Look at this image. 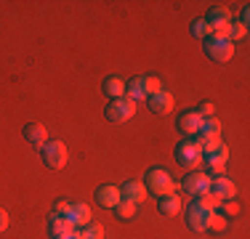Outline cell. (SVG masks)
Wrapping results in <instances>:
<instances>
[{
	"label": "cell",
	"instance_id": "8",
	"mask_svg": "<svg viewBox=\"0 0 250 239\" xmlns=\"http://www.w3.org/2000/svg\"><path fill=\"white\" fill-rule=\"evenodd\" d=\"M210 194H216L221 202L234 199V197H237V186H234V181H229L226 176H216V178H210Z\"/></svg>",
	"mask_w": 250,
	"mask_h": 239
},
{
	"label": "cell",
	"instance_id": "27",
	"mask_svg": "<svg viewBox=\"0 0 250 239\" xmlns=\"http://www.w3.org/2000/svg\"><path fill=\"white\" fill-rule=\"evenodd\" d=\"M245 35H248V27H245V24L231 21V27H229V43H237V40H242Z\"/></svg>",
	"mask_w": 250,
	"mask_h": 239
},
{
	"label": "cell",
	"instance_id": "22",
	"mask_svg": "<svg viewBox=\"0 0 250 239\" xmlns=\"http://www.w3.org/2000/svg\"><path fill=\"white\" fill-rule=\"evenodd\" d=\"M136 210H139V205H136V202H128V199H120L115 205V215L120 220H133L136 218Z\"/></svg>",
	"mask_w": 250,
	"mask_h": 239
},
{
	"label": "cell",
	"instance_id": "24",
	"mask_svg": "<svg viewBox=\"0 0 250 239\" xmlns=\"http://www.w3.org/2000/svg\"><path fill=\"white\" fill-rule=\"evenodd\" d=\"M208 229H213V231H226V215L221 213H210V218H208Z\"/></svg>",
	"mask_w": 250,
	"mask_h": 239
},
{
	"label": "cell",
	"instance_id": "20",
	"mask_svg": "<svg viewBox=\"0 0 250 239\" xmlns=\"http://www.w3.org/2000/svg\"><path fill=\"white\" fill-rule=\"evenodd\" d=\"M197 136H202V139H221V122H218L216 117H208L202 120Z\"/></svg>",
	"mask_w": 250,
	"mask_h": 239
},
{
	"label": "cell",
	"instance_id": "31",
	"mask_svg": "<svg viewBox=\"0 0 250 239\" xmlns=\"http://www.w3.org/2000/svg\"><path fill=\"white\" fill-rule=\"evenodd\" d=\"M5 229H8V213H5L3 207H0V234H3Z\"/></svg>",
	"mask_w": 250,
	"mask_h": 239
},
{
	"label": "cell",
	"instance_id": "18",
	"mask_svg": "<svg viewBox=\"0 0 250 239\" xmlns=\"http://www.w3.org/2000/svg\"><path fill=\"white\" fill-rule=\"evenodd\" d=\"M69 231H75V226L69 223L67 218H62V215H51V220H48V237L51 239L64 237V234H69Z\"/></svg>",
	"mask_w": 250,
	"mask_h": 239
},
{
	"label": "cell",
	"instance_id": "29",
	"mask_svg": "<svg viewBox=\"0 0 250 239\" xmlns=\"http://www.w3.org/2000/svg\"><path fill=\"white\" fill-rule=\"evenodd\" d=\"M218 210H224L221 215H237L240 213V205H237V199H226V202H221Z\"/></svg>",
	"mask_w": 250,
	"mask_h": 239
},
{
	"label": "cell",
	"instance_id": "4",
	"mask_svg": "<svg viewBox=\"0 0 250 239\" xmlns=\"http://www.w3.org/2000/svg\"><path fill=\"white\" fill-rule=\"evenodd\" d=\"M104 115L109 122H128L130 117L136 115V101H130L128 96H123V99H115L106 104Z\"/></svg>",
	"mask_w": 250,
	"mask_h": 239
},
{
	"label": "cell",
	"instance_id": "16",
	"mask_svg": "<svg viewBox=\"0 0 250 239\" xmlns=\"http://www.w3.org/2000/svg\"><path fill=\"white\" fill-rule=\"evenodd\" d=\"M208 218H210V213L194 210V207L189 205V210H187V226H189L192 231H197V234H202V231H208Z\"/></svg>",
	"mask_w": 250,
	"mask_h": 239
},
{
	"label": "cell",
	"instance_id": "2",
	"mask_svg": "<svg viewBox=\"0 0 250 239\" xmlns=\"http://www.w3.org/2000/svg\"><path fill=\"white\" fill-rule=\"evenodd\" d=\"M202 48H205V56L213 59V61H218V64L229 61V59L234 56V43H229V40H224V38H216V35H208V38L202 40Z\"/></svg>",
	"mask_w": 250,
	"mask_h": 239
},
{
	"label": "cell",
	"instance_id": "21",
	"mask_svg": "<svg viewBox=\"0 0 250 239\" xmlns=\"http://www.w3.org/2000/svg\"><path fill=\"white\" fill-rule=\"evenodd\" d=\"M125 96H128L130 101L146 99V93H144V77H133V80H128V85H125Z\"/></svg>",
	"mask_w": 250,
	"mask_h": 239
},
{
	"label": "cell",
	"instance_id": "25",
	"mask_svg": "<svg viewBox=\"0 0 250 239\" xmlns=\"http://www.w3.org/2000/svg\"><path fill=\"white\" fill-rule=\"evenodd\" d=\"M189 32H192L194 38H202V40H205L208 35H210V29H208V21H205V19H194L192 27H189Z\"/></svg>",
	"mask_w": 250,
	"mask_h": 239
},
{
	"label": "cell",
	"instance_id": "13",
	"mask_svg": "<svg viewBox=\"0 0 250 239\" xmlns=\"http://www.w3.org/2000/svg\"><path fill=\"white\" fill-rule=\"evenodd\" d=\"M21 133H24V139L29 143H35V146H43V143L48 141V130H45L43 122H27Z\"/></svg>",
	"mask_w": 250,
	"mask_h": 239
},
{
	"label": "cell",
	"instance_id": "9",
	"mask_svg": "<svg viewBox=\"0 0 250 239\" xmlns=\"http://www.w3.org/2000/svg\"><path fill=\"white\" fill-rule=\"evenodd\" d=\"M200 125H202V117H200L194 109L181 112V115H178V120H176V128L181 130V133H187L189 139H192V136H197Z\"/></svg>",
	"mask_w": 250,
	"mask_h": 239
},
{
	"label": "cell",
	"instance_id": "1",
	"mask_svg": "<svg viewBox=\"0 0 250 239\" xmlns=\"http://www.w3.org/2000/svg\"><path fill=\"white\" fill-rule=\"evenodd\" d=\"M144 186H146V191H149L152 197H157V199L176 191V183H173V178H170V173L163 170V167H152V170H146Z\"/></svg>",
	"mask_w": 250,
	"mask_h": 239
},
{
	"label": "cell",
	"instance_id": "17",
	"mask_svg": "<svg viewBox=\"0 0 250 239\" xmlns=\"http://www.w3.org/2000/svg\"><path fill=\"white\" fill-rule=\"evenodd\" d=\"M192 207L194 210H202V213H218V207H221V199H218L216 194H200V197H194V202H192Z\"/></svg>",
	"mask_w": 250,
	"mask_h": 239
},
{
	"label": "cell",
	"instance_id": "11",
	"mask_svg": "<svg viewBox=\"0 0 250 239\" xmlns=\"http://www.w3.org/2000/svg\"><path fill=\"white\" fill-rule=\"evenodd\" d=\"M173 104L176 101L168 91H160V93L149 96V109L154 112V115H170V112H173Z\"/></svg>",
	"mask_w": 250,
	"mask_h": 239
},
{
	"label": "cell",
	"instance_id": "10",
	"mask_svg": "<svg viewBox=\"0 0 250 239\" xmlns=\"http://www.w3.org/2000/svg\"><path fill=\"white\" fill-rule=\"evenodd\" d=\"M67 220L75 229H83L85 223H91V207H88L85 202H72V205H69V213H67Z\"/></svg>",
	"mask_w": 250,
	"mask_h": 239
},
{
	"label": "cell",
	"instance_id": "3",
	"mask_svg": "<svg viewBox=\"0 0 250 239\" xmlns=\"http://www.w3.org/2000/svg\"><path fill=\"white\" fill-rule=\"evenodd\" d=\"M40 157H43V162L48 165V167L59 170V167L67 165L69 152H67V146H64L62 141H45L43 146H40Z\"/></svg>",
	"mask_w": 250,
	"mask_h": 239
},
{
	"label": "cell",
	"instance_id": "26",
	"mask_svg": "<svg viewBox=\"0 0 250 239\" xmlns=\"http://www.w3.org/2000/svg\"><path fill=\"white\" fill-rule=\"evenodd\" d=\"M163 91V82L157 80L154 75H149V77H144V93H146V99L149 96H154V93H160Z\"/></svg>",
	"mask_w": 250,
	"mask_h": 239
},
{
	"label": "cell",
	"instance_id": "32",
	"mask_svg": "<svg viewBox=\"0 0 250 239\" xmlns=\"http://www.w3.org/2000/svg\"><path fill=\"white\" fill-rule=\"evenodd\" d=\"M56 239H83V231L75 229V231H69V234H64V237H56Z\"/></svg>",
	"mask_w": 250,
	"mask_h": 239
},
{
	"label": "cell",
	"instance_id": "23",
	"mask_svg": "<svg viewBox=\"0 0 250 239\" xmlns=\"http://www.w3.org/2000/svg\"><path fill=\"white\" fill-rule=\"evenodd\" d=\"M83 239H104V229L96 223V220H91V223H85L83 226Z\"/></svg>",
	"mask_w": 250,
	"mask_h": 239
},
{
	"label": "cell",
	"instance_id": "28",
	"mask_svg": "<svg viewBox=\"0 0 250 239\" xmlns=\"http://www.w3.org/2000/svg\"><path fill=\"white\" fill-rule=\"evenodd\" d=\"M197 115L202 117V120H208V117H216V104H213V101H202V104L197 106Z\"/></svg>",
	"mask_w": 250,
	"mask_h": 239
},
{
	"label": "cell",
	"instance_id": "30",
	"mask_svg": "<svg viewBox=\"0 0 250 239\" xmlns=\"http://www.w3.org/2000/svg\"><path fill=\"white\" fill-rule=\"evenodd\" d=\"M69 205H72V202H67V199H56V202H53V215H62V218H67Z\"/></svg>",
	"mask_w": 250,
	"mask_h": 239
},
{
	"label": "cell",
	"instance_id": "7",
	"mask_svg": "<svg viewBox=\"0 0 250 239\" xmlns=\"http://www.w3.org/2000/svg\"><path fill=\"white\" fill-rule=\"evenodd\" d=\"M120 186H112V183H104V186L96 189V205H101L104 210H115V205L120 202Z\"/></svg>",
	"mask_w": 250,
	"mask_h": 239
},
{
	"label": "cell",
	"instance_id": "14",
	"mask_svg": "<svg viewBox=\"0 0 250 239\" xmlns=\"http://www.w3.org/2000/svg\"><path fill=\"white\" fill-rule=\"evenodd\" d=\"M101 91H104L106 99H123L125 96V82H123V77H117V75H109V77H104V82H101Z\"/></svg>",
	"mask_w": 250,
	"mask_h": 239
},
{
	"label": "cell",
	"instance_id": "5",
	"mask_svg": "<svg viewBox=\"0 0 250 239\" xmlns=\"http://www.w3.org/2000/svg\"><path fill=\"white\" fill-rule=\"evenodd\" d=\"M176 162L181 165L184 170H194V167L202 162V154H200V149L194 146L192 139H184L176 146Z\"/></svg>",
	"mask_w": 250,
	"mask_h": 239
},
{
	"label": "cell",
	"instance_id": "6",
	"mask_svg": "<svg viewBox=\"0 0 250 239\" xmlns=\"http://www.w3.org/2000/svg\"><path fill=\"white\" fill-rule=\"evenodd\" d=\"M184 191L192 197H200V194H208L210 191V176L208 173H197V170H189V176L184 178Z\"/></svg>",
	"mask_w": 250,
	"mask_h": 239
},
{
	"label": "cell",
	"instance_id": "19",
	"mask_svg": "<svg viewBox=\"0 0 250 239\" xmlns=\"http://www.w3.org/2000/svg\"><path fill=\"white\" fill-rule=\"evenodd\" d=\"M202 159H205L208 165H218V167H224L226 165V159H229V149H226V143L221 141L213 152H208V154H202Z\"/></svg>",
	"mask_w": 250,
	"mask_h": 239
},
{
	"label": "cell",
	"instance_id": "12",
	"mask_svg": "<svg viewBox=\"0 0 250 239\" xmlns=\"http://www.w3.org/2000/svg\"><path fill=\"white\" fill-rule=\"evenodd\" d=\"M120 197H123V199H128V202H136V205H139L141 199H146V186H144V181H125L123 186H120Z\"/></svg>",
	"mask_w": 250,
	"mask_h": 239
},
{
	"label": "cell",
	"instance_id": "15",
	"mask_svg": "<svg viewBox=\"0 0 250 239\" xmlns=\"http://www.w3.org/2000/svg\"><path fill=\"white\" fill-rule=\"evenodd\" d=\"M157 210L160 215H165V218H173V215H178V210H181V197L176 194H165L157 199Z\"/></svg>",
	"mask_w": 250,
	"mask_h": 239
}]
</instances>
